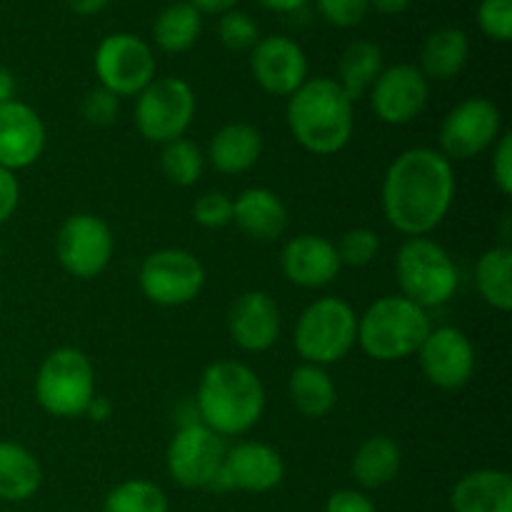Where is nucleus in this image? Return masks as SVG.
Here are the masks:
<instances>
[{
    "label": "nucleus",
    "mask_w": 512,
    "mask_h": 512,
    "mask_svg": "<svg viewBox=\"0 0 512 512\" xmlns=\"http://www.w3.org/2000/svg\"><path fill=\"white\" fill-rule=\"evenodd\" d=\"M280 268L293 285L315 290L335 283L340 270H343V263H340L333 240L323 238V235L303 233L283 245Z\"/></svg>",
    "instance_id": "aec40b11"
},
{
    "label": "nucleus",
    "mask_w": 512,
    "mask_h": 512,
    "mask_svg": "<svg viewBox=\"0 0 512 512\" xmlns=\"http://www.w3.org/2000/svg\"><path fill=\"white\" fill-rule=\"evenodd\" d=\"M455 188L453 163L440 150H403L388 165L380 188L385 220L408 238H428L448 218Z\"/></svg>",
    "instance_id": "f257e3e1"
},
{
    "label": "nucleus",
    "mask_w": 512,
    "mask_h": 512,
    "mask_svg": "<svg viewBox=\"0 0 512 512\" xmlns=\"http://www.w3.org/2000/svg\"><path fill=\"white\" fill-rule=\"evenodd\" d=\"M195 413L220 438H240L265 413V388L258 373L238 360H218L200 375Z\"/></svg>",
    "instance_id": "f03ea898"
},
{
    "label": "nucleus",
    "mask_w": 512,
    "mask_h": 512,
    "mask_svg": "<svg viewBox=\"0 0 512 512\" xmlns=\"http://www.w3.org/2000/svg\"><path fill=\"white\" fill-rule=\"evenodd\" d=\"M285 480V460L275 448L255 440H243L225 450L223 470L210 490L228 493V490H240V493L263 495L278 488Z\"/></svg>",
    "instance_id": "2eb2a0df"
},
{
    "label": "nucleus",
    "mask_w": 512,
    "mask_h": 512,
    "mask_svg": "<svg viewBox=\"0 0 512 512\" xmlns=\"http://www.w3.org/2000/svg\"><path fill=\"white\" fill-rule=\"evenodd\" d=\"M293 343L303 363L320 368L340 363L358 345V313L353 305L333 295L313 300L298 315Z\"/></svg>",
    "instance_id": "39448f33"
},
{
    "label": "nucleus",
    "mask_w": 512,
    "mask_h": 512,
    "mask_svg": "<svg viewBox=\"0 0 512 512\" xmlns=\"http://www.w3.org/2000/svg\"><path fill=\"white\" fill-rule=\"evenodd\" d=\"M35 400L53 418H80L95 398V370L78 348H58L45 355L33 383Z\"/></svg>",
    "instance_id": "0eeeda50"
},
{
    "label": "nucleus",
    "mask_w": 512,
    "mask_h": 512,
    "mask_svg": "<svg viewBox=\"0 0 512 512\" xmlns=\"http://www.w3.org/2000/svg\"><path fill=\"white\" fill-rule=\"evenodd\" d=\"M475 288L480 298L500 313L512 310V250L495 245L485 250L475 263Z\"/></svg>",
    "instance_id": "c756f323"
},
{
    "label": "nucleus",
    "mask_w": 512,
    "mask_h": 512,
    "mask_svg": "<svg viewBox=\"0 0 512 512\" xmlns=\"http://www.w3.org/2000/svg\"><path fill=\"white\" fill-rule=\"evenodd\" d=\"M168 495L150 480L130 478L115 485L103 500V512H168Z\"/></svg>",
    "instance_id": "7c9ffc66"
},
{
    "label": "nucleus",
    "mask_w": 512,
    "mask_h": 512,
    "mask_svg": "<svg viewBox=\"0 0 512 512\" xmlns=\"http://www.w3.org/2000/svg\"><path fill=\"white\" fill-rule=\"evenodd\" d=\"M108 3L110 0H68V8L73 10L75 15H83V18H88V15L103 13L105 5Z\"/></svg>",
    "instance_id": "37998d69"
},
{
    "label": "nucleus",
    "mask_w": 512,
    "mask_h": 512,
    "mask_svg": "<svg viewBox=\"0 0 512 512\" xmlns=\"http://www.w3.org/2000/svg\"><path fill=\"white\" fill-rule=\"evenodd\" d=\"M233 223L255 243H273L288 230V208L275 190L255 185L233 200Z\"/></svg>",
    "instance_id": "412c9836"
},
{
    "label": "nucleus",
    "mask_w": 512,
    "mask_h": 512,
    "mask_svg": "<svg viewBox=\"0 0 512 512\" xmlns=\"http://www.w3.org/2000/svg\"><path fill=\"white\" fill-rule=\"evenodd\" d=\"M195 93L183 78H155L135 95V128L150 143H173L185 138L195 120Z\"/></svg>",
    "instance_id": "6e6552de"
},
{
    "label": "nucleus",
    "mask_w": 512,
    "mask_h": 512,
    "mask_svg": "<svg viewBox=\"0 0 512 512\" xmlns=\"http://www.w3.org/2000/svg\"><path fill=\"white\" fill-rule=\"evenodd\" d=\"M415 355H418L425 380L438 390L455 393V390L465 388L475 373L473 343L463 330L453 328V325L430 330Z\"/></svg>",
    "instance_id": "4468645a"
},
{
    "label": "nucleus",
    "mask_w": 512,
    "mask_h": 512,
    "mask_svg": "<svg viewBox=\"0 0 512 512\" xmlns=\"http://www.w3.org/2000/svg\"><path fill=\"white\" fill-rule=\"evenodd\" d=\"M383 50L373 40H355L343 50L338 63V85L350 100H360L370 93L378 75L383 73Z\"/></svg>",
    "instance_id": "cd10ccee"
},
{
    "label": "nucleus",
    "mask_w": 512,
    "mask_h": 512,
    "mask_svg": "<svg viewBox=\"0 0 512 512\" xmlns=\"http://www.w3.org/2000/svg\"><path fill=\"white\" fill-rule=\"evenodd\" d=\"M160 168L163 175L178 188H190L203 178L205 170V155L193 140L178 138L173 143L163 145L160 153Z\"/></svg>",
    "instance_id": "2f4dec72"
},
{
    "label": "nucleus",
    "mask_w": 512,
    "mask_h": 512,
    "mask_svg": "<svg viewBox=\"0 0 512 512\" xmlns=\"http://www.w3.org/2000/svg\"><path fill=\"white\" fill-rule=\"evenodd\" d=\"M193 220L205 230H220L228 228L233 223V198L220 190H210L203 193L193 203Z\"/></svg>",
    "instance_id": "f704fd0d"
},
{
    "label": "nucleus",
    "mask_w": 512,
    "mask_h": 512,
    "mask_svg": "<svg viewBox=\"0 0 512 512\" xmlns=\"http://www.w3.org/2000/svg\"><path fill=\"white\" fill-rule=\"evenodd\" d=\"M43 485V468L25 445L0 440V500L25 503Z\"/></svg>",
    "instance_id": "393cba45"
},
{
    "label": "nucleus",
    "mask_w": 512,
    "mask_h": 512,
    "mask_svg": "<svg viewBox=\"0 0 512 512\" xmlns=\"http://www.w3.org/2000/svg\"><path fill=\"white\" fill-rule=\"evenodd\" d=\"M20 205V183L15 173L0 168V225L8 223Z\"/></svg>",
    "instance_id": "a19ab883"
},
{
    "label": "nucleus",
    "mask_w": 512,
    "mask_h": 512,
    "mask_svg": "<svg viewBox=\"0 0 512 512\" xmlns=\"http://www.w3.org/2000/svg\"><path fill=\"white\" fill-rule=\"evenodd\" d=\"M45 150V123L23 100L0 105V168L18 173L38 163Z\"/></svg>",
    "instance_id": "6ab92c4d"
},
{
    "label": "nucleus",
    "mask_w": 512,
    "mask_h": 512,
    "mask_svg": "<svg viewBox=\"0 0 512 512\" xmlns=\"http://www.w3.org/2000/svg\"><path fill=\"white\" fill-rule=\"evenodd\" d=\"M230 340L245 353H265L283 333V315L273 295L265 290H248L238 295L228 310Z\"/></svg>",
    "instance_id": "a211bd4d"
},
{
    "label": "nucleus",
    "mask_w": 512,
    "mask_h": 512,
    "mask_svg": "<svg viewBox=\"0 0 512 512\" xmlns=\"http://www.w3.org/2000/svg\"><path fill=\"white\" fill-rule=\"evenodd\" d=\"M263 155V133L253 123H228L213 135L208 160L218 173L243 175L258 165Z\"/></svg>",
    "instance_id": "5701e85b"
},
{
    "label": "nucleus",
    "mask_w": 512,
    "mask_h": 512,
    "mask_svg": "<svg viewBox=\"0 0 512 512\" xmlns=\"http://www.w3.org/2000/svg\"><path fill=\"white\" fill-rule=\"evenodd\" d=\"M285 115L293 138L313 155L340 153L353 138V100L325 75L305 80L288 98Z\"/></svg>",
    "instance_id": "7ed1b4c3"
},
{
    "label": "nucleus",
    "mask_w": 512,
    "mask_h": 512,
    "mask_svg": "<svg viewBox=\"0 0 512 512\" xmlns=\"http://www.w3.org/2000/svg\"><path fill=\"white\" fill-rule=\"evenodd\" d=\"M325 512H378L375 503L363 493V490L340 488L325 503Z\"/></svg>",
    "instance_id": "ea45409f"
},
{
    "label": "nucleus",
    "mask_w": 512,
    "mask_h": 512,
    "mask_svg": "<svg viewBox=\"0 0 512 512\" xmlns=\"http://www.w3.org/2000/svg\"><path fill=\"white\" fill-rule=\"evenodd\" d=\"M493 165H490V175H493L495 188L500 195L510 198L512 195V133H503L498 143L493 145Z\"/></svg>",
    "instance_id": "58836bf2"
},
{
    "label": "nucleus",
    "mask_w": 512,
    "mask_h": 512,
    "mask_svg": "<svg viewBox=\"0 0 512 512\" xmlns=\"http://www.w3.org/2000/svg\"><path fill=\"white\" fill-rule=\"evenodd\" d=\"M93 68L100 88L118 98H133L153 83L158 63L153 48L140 35L113 33L95 48Z\"/></svg>",
    "instance_id": "9d476101"
},
{
    "label": "nucleus",
    "mask_w": 512,
    "mask_h": 512,
    "mask_svg": "<svg viewBox=\"0 0 512 512\" xmlns=\"http://www.w3.org/2000/svg\"><path fill=\"white\" fill-rule=\"evenodd\" d=\"M225 440L203 423H185L165 453L168 473L180 488L210 490L223 470Z\"/></svg>",
    "instance_id": "ddd939ff"
},
{
    "label": "nucleus",
    "mask_w": 512,
    "mask_h": 512,
    "mask_svg": "<svg viewBox=\"0 0 512 512\" xmlns=\"http://www.w3.org/2000/svg\"><path fill=\"white\" fill-rule=\"evenodd\" d=\"M288 393L295 410L313 420L325 418L335 408V403H338V388H335L328 370L320 368V365H298L290 373Z\"/></svg>",
    "instance_id": "bb28decb"
},
{
    "label": "nucleus",
    "mask_w": 512,
    "mask_h": 512,
    "mask_svg": "<svg viewBox=\"0 0 512 512\" xmlns=\"http://www.w3.org/2000/svg\"><path fill=\"white\" fill-rule=\"evenodd\" d=\"M140 293L160 308H183L205 288V268L190 250L163 248L140 265Z\"/></svg>",
    "instance_id": "1a4fd4ad"
},
{
    "label": "nucleus",
    "mask_w": 512,
    "mask_h": 512,
    "mask_svg": "<svg viewBox=\"0 0 512 512\" xmlns=\"http://www.w3.org/2000/svg\"><path fill=\"white\" fill-rule=\"evenodd\" d=\"M400 295L423 310L450 303L460 288V273L448 250L430 238H408L395 255Z\"/></svg>",
    "instance_id": "423d86ee"
},
{
    "label": "nucleus",
    "mask_w": 512,
    "mask_h": 512,
    "mask_svg": "<svg viewBox=\"0 0 512 512\" xmlns=\"http://www.w3.org/2000/svg\"><path fill=\"white\" fill-rule=\"evenodd\" d=\"M430 98V80L418 65L395 63L383 68L370 88V105L380 123L408 125L425 110Z\"/></svg>",
    "instance_id": "dca6fc26"
},
{
    "label": "nucleus",
    "mask_w": 512,
    "mask_h": 512,
    "mask_svg": "<svg viewBox=\"0 0 512 512\" xmlns=\"http://www.w3.org/2000/svg\"><path fill=\"white\" fill-rule=\"evenodd\" d=\"M110 413H113V405H110L108 398H100V395H95V398L90 400L88 410H85V415H90V420H95V423L108 420Z\"/></svg>",
    "instance_id": "c03bdc74"
},
{
    "label": "nucleus",
    "mask_w": 512,
    "mask_h": 512,
    "mask_svg": "<svg viewBox=\"0 0 512 512\" xmlns=\"http://www.w3.org/2000/svg\"><path fill=\"white\" fill-rule=\"evenodd\" d=\"M80 113H83L85 123L95 125V128H105L118 120L120 113V98L105 88H93L85 93L83 103H80Z\"/></svg>",
    "instance_id": "e433bc0d"
},
{
    "label": "nucleus",
    "mask_w": 512,
    "mask_h": 512,
    "mask_svg": "<svg viewBox=\"0 0 512 512\" xmlns=\"http://www.w3.org/2000/svg\"><path fill=\"white\" fill-rule=\"evenodd\" d=\"M15 100V75L0 65V105Z\"/></svg>",
    "instance_id": "de8ad7c7"
},
{
    "label": "nucleus",
    "mask_w": 512,
    "mask_h": 512,
    "mask_svg": "<svg viewBox=\"0 0 512 512\" xmlns=\"http://www.w3.org/2000/svg\"><path fill=\"white\" fill-rule=\"evenodd\" d=\"M503 135V115L493 100L475 95L450 110L440 123V153L455 160H470L488 153Z\"/></svg>",
    "instance_id": "9b49d317"
},
{
    "label": "nucleus",
    "mask_w": 512,
    "mask_h": 512,
    "mask_svg": "<svg viewBox=\"0 0 512 512\" xmlns=\"http://www.w3.org/2000/svg\"><path fill=\"white\" fill-rule=\"evenodd\" d=\"M0 260H3V240H0Z\"/></svg>",
    "instance_id": "09e8293b"
},
{
    "label": "nucleus",
    "mask_w": 512,
    "mask_h": 512,
    "mask_svg": "<svg viewBox=\"0 0 512 512\" xmlns=\"http://www.w3.org/2000/svg\"><path fill=\"white\" fill-rule=\"evenodd\" d=\"M263 8L275 10V13H295V10L305 8L310 0H258Z\"/></svg>",
    "instance_id": "49530a36"
},
{
    "label": "nucleus",
    "mask_w": 512,
    "mask_h": 512,
    "mask_svg": "<svg viewBox=\"0 0 512 512\" xmlns=\"http://www.w3.org/2000/svg\"><path fill=\"white\" fill-rule=\"evenodd\" d=\"M113 250V230L93 213L70 215L55 235V258L60 268L78 280H93L105 273Z\"/></svg>",
    "instance_id": "f8f14e48"
},
{
    "label": "nucleus",
    "mask_w": 512,
    "mask_h": 512,
    "mask_svg": "<svg viewBox=\"0 0 512 512\" xmlns=\"http://www.w3.org/2000/svg\"><path fill=\"white\" fill-rule=\"evenodd\" d=\"M400 465H403L400 445L388 435H373L355 450L350 473L360 488L378 490L398 478Z\"/></svg>",
    "instance_id": "a878e982"
},
{
    "label": "nucleus",
    "mask_w": 512,
    "mask_h": 512,
    "mask_svg": "<svg viewBox=\"0 0 512 512\" xmlns=\"http://www.w3.org/2000/svg\"><path fill=\"white\" fill-rule=\"evenodd\" d=\"M320 15L338 28H353L363 23L370 10V0H315Z\"/></svg>",
    "instance_id": "4c0bfd02"
},
{
    "label": "nucleus",
    "mask_w": 512,
    "mask_h": 512,
    "mask_svg": "<svg viewBox=\"0 0 512 512\" xmlns=\"http://www.w3.org/2000/svg\"><path fill=\"white\" fill-rule=\"evenodd\" d=\"M195 10L200 13H215V15H223L228 10H233L238 5V0H188Z\"/></svg>",
    "instance_id": "79ce46f5"
},
{
    "label": "nucleus",
    "mask_w": 512,
    "mask_h": 512,
    "mask_svg": "<svg viewBox=\"0 0 512 512\" xmlns=\"http://www.w3.org/2000/svg\"><path fill=\"white\" fill-rule=\"evenodd\" d=\"M430 330L428 310L403 295H383L358 315V345L378 363H398L415 355Z\"/></svg>",
    "instance_id": "20e7f679"
},
{
    "label": "nucleus",
    "mask_w": 512,
    "mask_h": 512,
    "mask_svg": "<svg viewBox=\"0 0 512 512\" xmlns=\"http://www.w3.org/2000/svg\"><path fill=\"white\" fill-rule=\"evenodd\" d=\"M218 38L233 53H243V50H253L255 43L260 40L258 23L250 18L243 10H228L220 15L218 23Z\"/></svg>",
    "instance_id": "473e14b6"
},
{
    "label": "nucleus",
    "mask_w": 512,
    "mask_h": 512,
    "mask_svg": "<svg viewBox=\"0 0 512 512\" xmlns=\"http://www.w3.org/2000/svg\"><path fill=\"white\" fill-rule=\"evenodd\" d=\"M470 58V40L465 30L445 25L425 38L420 50V73L428 80H453L463 73Z\"/></svg>",
    "instance_id": "b1692460"
},
{
    "label": "nucleus",
    "mask_w": 512,
    "mask_h": 512,
    "mask_svg": "<svg viewBox=\"0 0 512 512\" xmlns=\"http://www.w3.org/2000/svg\"><path fill=\"white\" fill-rule=\"evenodd\" d=\"M203 33V13L188 0L165 5L153 23V40L163 53H185L198 43Z\"/></svg>",
    "instance_id": "c85d7f7f"
},
{
    "label": "nucleus",
    "mask_w": 512,
    "mask_h": 512,
    "mask_svg": "<svg viewBox=\"0 0 512 512\" xmlns=\"http://www.w3.org/2000/svg\"><path fill=\"white\" fill-rule=\"evenodd\" d=\"M340 255V263L348 268H365L373 263L380 253V235L370 228H353L340 238L335 245Z\"/></svg>",
    "instance_id": "72a5a7b5"
},
{
    "label": "nucleus",
    "mask_w": 512,
    "mask_h": 512,
    "mask_svg": "<svg viewBox=\"0 0 512 512\" xmlns=\"http://www.w3.org/2000/svg\"><path fill=\"white\" fill-rule=\"evenodd\" d=\"M478 25L485 38L495 43L512 40V0H480Z\"/></svg>",
    "instance_id": "c9c22d12"
},
{
    "label": "nucleus",
    "mask_w": 512,
    "mask_h": 512,
    "mask_svg": "<svg viewBox=\"0 0 512 512\" xmlns=\"http://www.w3.org/2000/svg\"><path fill=\"white\" fill-rule=\"evenodd\" d=\"M413 0H370V8L378 10L380 15H400L410 8Z\"/></svg>",
    "instance_id": "a18cd8bd"
},
{
    "label": "nucleus",
    "mask_w": 512,
    "mask_h": 512,
    "mask_svg": "<svg viewBox=\"0 0 512 512\" xmlns=\"http://www.w3.org/2000/svg\"><path fill=\"white\" fill-rule=\"evenodd\" d=\"M250 70L265 93L290 98L308 80V58L288 35H268L250 50Z\"/></svg>",
    "instance_id": "f3484780"
},
{
    "label": "nucleus",
    "mask_w": 512,
    "mask_h": 512,
    "mask_svg": "<svg viewBox=\"0 0 512 512\" xmlns=\"http://www.w3.org/2000/svg\"><path fill=\"white\" fill-rule=\"evenodd\" d=\"M453 512H512V478L498 468L463 475L450 493Z\"/></svg>",
    "instance_id": "4be33fe9"
}]
</instances>
